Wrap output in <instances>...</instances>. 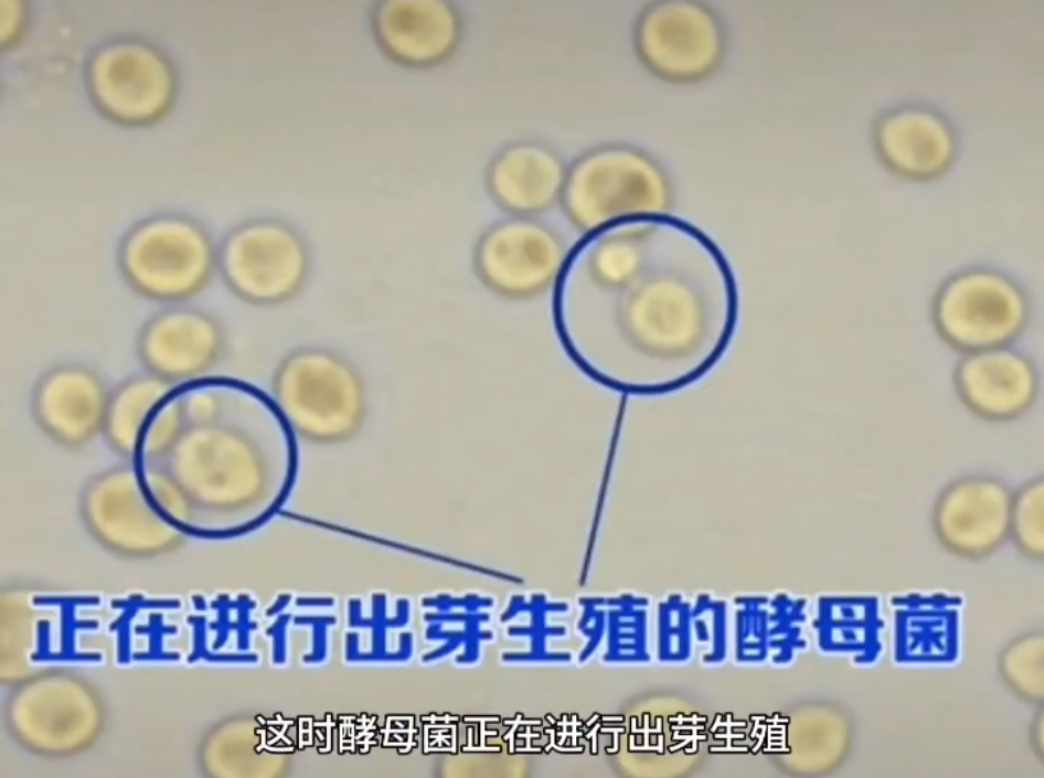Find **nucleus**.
Instances as JSON below:
<instances>
[{"label": "nucleus", "mask_w": 1044, "mask_h": 778, "mask_svg": "<svg viewBox=\"0 0 1044 778\" xmlns=\"http://www.w3.org/2000/svg\"><path fill=\"white\" fill-rule=\"evenodd\" d=\"M605 295L616 337L653 369L656 394L706 375L739 326L741 291L731 262L704 232L669 213L652 215L641 264Z\"/></svg>", "instance_id": "f257e3e1"}, {"label": "nucleus", "mask_w": 1044, "mask_h": 778, "mask_svg": "<svg viewBox=\"0 0 1044 778\" xmlns=\"http://www.w3.org/2000/svg\"><path fill=\"white\" fill-rule=\"evenodd\" d=\"M231 393L212 414L185 420L138 467L152 501L177 525L245 530L269 519L296 476V437L270 397Z\"/></svg>", "instance_id": "f03ea898"}, {"label": "nucleus", "mask_w": 1044, "mask_h": 778, "mask_svg": "<svg viewBox=\"0 0 1044 778\" xmlns=\"http://www.w3.org/2000/svg\"><path fill=\"white\" fill-rule=\"evenodd\" d=\"M269 397L294 436L313 445L348 443L367 419L363 376L348 358L324 347L288 352L273 372Z\"/></svg>", "instance_id": "7ed1b4c3"}, {"label": "nucleus", "mask_w": 1044, "mask_h": 778, "mask_svg": "<svg viewBox=\"0 0 1044 778\" xmlns=\"http://www.w3.org/2000/svg\"><path fill=\"white\" fill-rule=\"evenodd\" d=\"M672 200L670 180L653 159L630 146L606 145L567 167L560 204L569 223L589 234L625 217L668 213Z\"/></svg>", "instance_id": "20e7f679"}, {"label": "nucleus", "mask_w": 1044, "mask_h": 778, "mask_svg": "<svg viewBox=\"0 0 1044 778\" xmlns=\"http://www.w3.org/2000/svg\"><path fill=\"white\" fill-rule=\"evenodd\" d=\"M117 265L137 296L179 305L206 289L217 273V248L204 226L175 213L147 217L121 238Z\"/></svg>", "instance_id": "39448f33"}, {"label": "nucleus", "mask_w": 1044, "mask_h": 778, "mask_svg": "<svg viewBox=\"0 0 1044 778\" xmlns=\"http://www.w3.org/2000/svg\"><path fill=\"white\" fill-rule=\"evenodd\" d=\"M311 271L301 234L275 219H255L231 230L217 247V273L241 301L275 307L298 297Z\"/></svg>", "instance_id": "423d86ee"}, {"label": "nucleus", "mask_w": 1044, "mask_h": 778, "mask_svg": "<svg viewBox=\"0 0 1044 778\" xmlns=\"http://www.w3.org/2000/svg\"><path fill=\"white\" fill-rule=\"evenodd\" d=\"M1029 310L1013 279L994 269L969 268L941 284L931 315L945 342L971 353L1009 345L1024 330Z\"/></svg>", "instance_id": "0eeeda50"}, {"label": "nucleus", "mask_w": 1044, "mask_h": 778, "mask_svg": "<svg viewBox=\"0 0 1044 778\" xmlns=\"http://www.w3.org/2000/svg\"><path fill=\"white\" fill-rule=\"evenodd\" d=\"M85 83L96 108L126 126L160 119L177 94L169 58L153 45L134 39L113 40L97 47L86 63Z\"/></svg>", "instance_id": "6e6552de"}, {"label": "nucleus", "mask_w": 1044, "mask_h": 778, "mask_svg": "<svg viewBox=\"0 0 1044 778\" xmlns=\"http://www.w3.org/2000/svg\"><path fill=\"white\" fill-rule=\"evenodd\" d=\"M567 248L560 234L535 217L509 216L489 225L477 238L472 270L492 295L529 301L556 281Z\"/></svg>", "instance_id": "1a4fd4ad"}, {"label": "nucleus", "mask_w": 1044, "mask_h": 778, "mask_svg": "<svg viewBox=\"0 0 1044 778\" xmlns=\"http://www.w3.org/2000/svg\"><path fill=\"white\" fill-rule=\"evenodd\" d=\"M78 508L87 529L120 551H161L179 537V525L155 504L139 468L117 466L93 476L81 491Z\"/></svg>", "instance_id": "9d476101"}, {"label": "nucleus", "mask_w": 1044, "mask_h": 778, "mask_svg": "<svg viewBox=\"0 0 1044 778\" xmlns=\"http://www.w3.org/2000/svg\"><path fill=\"white\" fill-rule=\"evenodd\" d=\"M633 43L641 63L657 76L693 82L709 75L723 53L717 19L692 2H657L639 15Z\"/></svg>", "instance_id": "9b49d317"}, {"label": "nucleus", "mask_w": 1044, "mask_h": 778, "mask_svg": "<svg viewBox=\"0 0 1044 778\" xmlns=\"http://www.w3.org/2000/svg\"><path fill=\"white\" fill-rule=\"evenodd\" d=\"M1013 490L1001 478L968 473L949 481L936 495L930 525L939 544L965 559H981L1009 540Z\"/></svg>", "instance_id": "f8f14e48"}, {"label": "nucleus", "mask_w": 1044, "mask_h": 778, "mask_svg": "<svg viewBox=\"0 0 1044 778\" xmlns=\"http://www.w3.org/2000/svg\"><path fill=\"white\" fill-rule=\"evenodd\" d=\"M225 349L226 334L220 320L183 303L153 313L136 338V352L147 373L174 385L210 372Z\"/></svg>", "instance_id": "ddd939ff"}, {"label": "nucleus", "mask_w": 1044, "mask_h": 778, "mask_svg": "<svg viewBox=\"0 0 1044 778\" xmlns=\"http://www.w3.org/2000/svg\"><path fill=\"white\" fill-rule=\"evenodd\" d=\"M110 390L92 367L63 363L36 380L31 414L41 431L65 449H81L103 434Z\"/></svg>", "instance_id": "4468645a"}, {"label": "nucleus", "mask_w": 1044, "mask_h": 778, "mask_svg": "<svg viewBox=\"0 0 1044 778\" xmlns=\"http://www.w3.org/2000/svg\"><path fill=\"white\" fill-rule=\"evenodd\" d=\"M952 382L966 408L992 423L1022 417L1040 391L1033 360L1009 345L965 353L955 366Z\"/></svg>", "instance_id": "2eb2a0df"}, {"label": "nucleus", "mask_w": 1044, "mask_h": 778, "mask_svg": "<svg viewBox=\"0 0 1044 778\" xmlns=\"http://www.w3.org/2000/svg\"><path fill=\"white\" fill-rule=\"evenodd\" d=\"M372 29L380 47L394 62L427 68L455 54L464 23L455 4L447 1H384L373 11Z\"/></svg>", "instance_id": "dca6fc26"}, {"label": "nucleus", "mask_w": 1044, "mask_h": 778, "mask_svg": "<svg viewBox=\"0 0 1044 778\" xmlns=\"http://www.w3.org/2000/svg\"><path fill=\"white\" fill-rule=\"evenodd\" d=\"M566 169L545 145L512 142L487 164L484 186L494 205L510 216L535 217L560 203Z\"/></svg>", "instance_id": "f3484780"}, {"label": "nucleus", "mask_w": 1044, "mask_h": 778, "mask_svg": "<svg viewBox=\"0 0 1044 778\" xmlns=\"http://www.w3.org/2000/svg\"><path fill=\"white\" fill-rule=\"evenodd\" d=\"M175 386L146 373L110 390L103 435L116 454L137 457L147 427Z\"/></svg>", "instance_id": "a211bd4d"}, {"label": "nucleus", "mask_w": 1044, "mask_h": 778, "mask_svg": "<svg viewBox=\"0 0 1044 778\" xmlns=\"http://www.w3.org/2000/svg\"><path fill=\"white\" fill-rule=\"evenodd\" d=\"M1044 638L1031 631L1008 643L999 657V671L1008 688L1021 699L1041 703L1044 697Z\"/></svg>", "instance_id": "6ab92c4d"}, {"label": "nucleus", "mask_w": 1044, "mask_h": 778, "mask_svg": "<svg viewBox=\"0 0 1044 778\" xmlns=\"http://www.w3.org/2000/svg\"><path fill=\"white\" fill-rule=\"evenodd\" d=\"M1009 540L1025 557L1042 561L1044 557V481L1038 476L1023 482L1013 490Z\"/></svg>", "instance_id": "aec40b11"}, {"label": "nucleus", "mask_w": 1044, "mask_h": 778, "mask_svg": "<svg viewBox=\"0 0 1044 778\" xmlns=\"http://www.w3.org/2000/svg\"><path fill=\"white\" fill-rule=\"evenodd\" d=\"M660 654L665 660L690 656L691 607L680 596L660 604Z\"/></svg>", "instance_id": "412c9836"}, {"label": "nucleus", "mask_w": 1044, "mask_h": 778, "mask_svg": "<svg viewBox=\"0 0 1044 778\" xmlns=\"http://www.w3.org/2000/svg\"><path fill=\"white\" fill-rule=\"evenodd\" d=\"M1041 715H1042V714H1041ZM1041 715H1038V718H1037V721L1035 722L1036 725H1035V727H1034V732H1033V735H1032V736H1033L1034 747H1035V749L1037 750V753H1040V754H1042V750H1043V745H1042V740H1043V737H1042V732H1043L1042 724H1043V721H1042Z\"/></svg>", "instance_id": "4be33fe9"}]
</instances>
